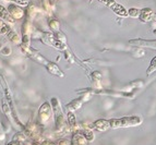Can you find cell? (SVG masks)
Segmentation results:
<instances>
[{
	"label": "cell",
	"instance_id": "cell-1",
	"mask_svg": "<svg viewBox=\"0 0 156 145\" xmlns=\"http://www.w3.org/2000/svg\"><path fill=\"white\" fill-rule=\"evenodd\" d=\"M109 126L112 129H118V128H131L138 127L142 123V119L138 116H127L119 118V119H110Z\"/></svg>",
	"mask_w": 156,
	"mask_h": 145
},
{
	"label": "cell",
	"instance_id": "cell-2",
	"mask_svg": "<svg viewBox=\"0 0 156 145\" xmlns=\"http://www.w3.org/2000/svg\"><path fill=\"white\" fill-rule=\"evenodd\" d=\"M51 109L54 111V117H55V122H56V130L61 132L63 129L67 127V120H66L65 116H63L62 108L59 103V99L57 97H52L51 98Z\"/></svg>",
	"mask_w": 156,
	"mask_h": 145
},
{
	"label": "cell",
	"instance_id": "cell-3",
	"mask_svg": "<svg viewBox=\"0 0 156 145\" xmlns=\"http://www.w3.org/2000/svg\"><path fill=\"white\" fill-rule=\"evenodd\" d=\"M41 41L44 43L45 45H48V46L52 47V48H56L58 50H63L67 49V45L63 44L62 41H60L57 37L54 35V33H50V32H43L42 36H41Z\"/></svg>",
	"mask_w": 156,
	"mask_h": 145
},
{
	"label": "cell",
	"instance_id": "cell-4",
	"mask_svg": "<svg viewBox=\"0 0 156 145\" xmlns=\"http://www.w3.org/2000/svg\"><path fill=\"white\" fill-rule=\"evenodd\" d=\"M20 49L23 52L25 56H27L29 58H31L32 60H34L35 62L39 63V65H46L48 63V60L45 57H43L42 55L39 54V51H37L36 49L32 48L31 45H24V44H20Z\"/></svg>",
	"mask_w": 156,
	"mask_h": 145
},
{
	"label": "cell",
	"instance_id": "cell-5",
	"mask_svg": "<svg viewBox=\"0 0 156 145\" xmlns=\"http://www.w3.org/2000/svg\"><path fill=\"white\" fill-rule=\"evenodd\" d=\"M52 109L49 103H44L38 110V122L41 124H48L52 120Z\"/></svg>",
	"mask_w": 156,
	"mask_h": 145
},
{
	"label": "cell",
	"instance_id": "cell-6",
	"mask_svg": "<svg viewBox=\"0 0 156 145\" xmlns=\"http://www.w3.org/2000/svg\"><path fill=\"white\" fill-rule=\"evenodd\" d=\"M32 33H33V26H32V21L29 19H25L22 24L21 29V44L31 45Z\"/></svg>",
	"mask_w": 156,
	"mask_h": 145
},
{
	"label": "cell",
	"instance_id": "cell-7",
	"mask_svg": "<svg viewBox=\"0 0 156 145\" xmlns=\"http://www.w3.org/2000/svg\"><path fill=\"white\" fill-rule=\"evenodd\" d=\"M98 1L106 5L107 8H109L112 12L118 14L119 16H122V18H127L128 16V10L125 7L119 5L117 1H115V0H98Z\"/></svg>",
	"mask_w": 156,
	"mask_h": 145
},
{
	"label": "cell",
	"instance_id": "cell-8",
	"mask_svg": "<svg viewBox=\"0 0 156 145\" xmlns=\"http://www.w3.org/2000/svg\"><path fill=\"white\" fill-rule=\"evenodd\" d=\"M44 10L41 8H38L35 3L31 2L29 5H27V9H26V16H27V19L31 21L33 20H38V19L43 18L44 16Z\"/></svg>",
	"mask_w": 156,
	"mask_h": 145
},
{
	"label": "cell",
	"instance_id": "cell-9",
	"mask_svg": "<svg viewBox=\"0 0 156 145\" xmlns=\"http://www.w3.org/2000/svg\"><path fill=\"white\" fill-rule=\"evenodd\" d=\"M8 12L10 13V16H12L14 20H20V19H23V16H25V11L22 9V7L16 5V3H10L7 8Z\"/></svg>",
	"mask_w": 156,
	"mask_h": 145
},
{
	"label": "cell",
	"instance_id": "cell-10",
	"mask_svg": "<svg viewBox=\"0 0 156 145\" xmlns=\"http://www.w3.org/2000/svg\"><path fill=\"white\" fill-rule=\"evenodd\" d=\"M129 44L136 47H147V48L156 49V39L155 41H147V39L135 38V39H130Z\"/></svg>",
	"mask_w": 156,
	"mask_h": 145
},
{
	"label": "cell",
	"instance_id": "cell-11",
	"mask_svg": "<svg viewBox=\"0 0 156 145\" xmlns=\"http://www.w3.org/2000/svg\"><path fill=\"white\" fill-rule=\"evenodd\" d=\"M153 16H154V13L151 8H144V9H141L139 19H140L141 22L147 23V22L153 20Z\"/></svg>",
	"mask_w": 156,
	"mask_h": 145
},
{
	"label": "cell",
	"instance_id": "cell-12",
	"mask_svg": "<svg viewBox=\"0 0 156 145\" xmlns=\"http://www.w3.org/2000/svg\"><path fill=\"white\" fill-rule=\"evenodd\" d=\"M92 128H94V129L97 130V131H101V132H105V131H107V130L110 128L109 121L105 119L96 120V121L92 124Z\"/></svg>",
	"mask_w": 156,
	"mask_h": 145
},
{
	"label": "cell",
	"instance_id": "cell-13",
	"mask_svg": "<svg viewBox=\"0 0 156 145\" xmlns=\"http://www.w3.org/2000/svg\"><path fill=\"white\" fill-rule=\"evenodd\" d=\"M46 69L47 71L50 73V74L52 75H57V76H65V74H63L62 72H61V70L59 69V67H58L57 65H56L55 62H51V61H48V63H47L46 65Z\"/></svg>",
	"mask_w": 156,
	"mask_h": 145
},
{
	"label": "cell",
	"instance_id": "cell-14",
	"mask_svg": "<svg viewBox=\"0 0 156 145\" xmlns=\"http://www.w3.org/2000/svg\"><path fill=\"white\" fill-rule=\"evenodd\" d=\"M0 19L3 20L5 22H7L8 24H13L16 22V20L10 16V13L8 12V10L1 5H0Z\"/></svg>",
	"mask_w": 156,
	"mask_h": 145
},
{
	"label": "cell",
	"instance_id": "cell-15",
	"mask_svg": "<svg viewBox=\"0 0 156 145\" xmlns=\"http://www.w3.org/2000/svg\"><path fill=\"white\" fill-rule=\"evenodd\" d=\"M5 35L8 36V39L12 43V44H14V45L21 44V35L16 33L14 30H10Z\"/></svg>",
	"mask_w": 156,
	"mask_h": 145
},
{
	"label": "cell",
	"instance_id": "cell-16",
	"mask_svg": "<svg viewBox=\"0 0 156 145\" xmlns=\"http://www.w3.org/2000/svg\"><path fill=\"white\" fill-rule=\"evenodd\" d=\"M86 142L87 141L84 139L83 135L81 134L80 131H78V132H74V134H73L71 145H86Z\"/></svg>",
	"mask_w": 156,
	"mask_h": 145
},
{
	"label": "cell",
	"instance_id": "cell-17",
	"mask_svg": "<svg viewBox=\"0 0 156 145\" xmlns=\"http://www.w3.org/2000/svg\"><path fill=\"white\" fill-rule=\"evenodd\" d=\"M92 76V83H93L94 90H101V73L98 71H94L91 74Z\"/></svg>",
	"mask_w": 156,
	"mask_h": 145
},
{
	"label": "cell",
	"instance_id": "cell-18",
	"mask_svg": "<svg viewBox=\"0 0 156 145\" xmlns=\"http://www.w3.org/2000/svg\"><path fill=\"white\" fill-rule=\"evenodd\" d=\"M68 123H69L71 129L74 130L76 132H78L79 127H78V123H76V115L73 114L72 111L68 112Z\"/></svg>",
	"mask_w": 156,
	"mask_h": 145
},
{
	"label": "cell",
	"instance_id": "cell-19",
	"mask_svg": "<svg viewBox=\"0 0 156 145\" xmlns=\"http://www.w3.org/2000/svg\"><path fill=\"white\" fill-rule=\"evenodd\" d=\"M48 26L52 31V33H57L60 31V22L56 18L48 19Z\"/></svg>",
	"mask_w": 156,
	"mask_h": 145
},
{
	"label": "cell",
	"instance_id": "cell-20",
	"mask_svg": "<svg viewBox=\"0 0 156 145\" xmlns=\"http://www.w3.org/2000/svg\"><path fill=\"white\" fill-rule=\"evenodd\" d=\"M81 106H82V101H81V99H74V101H72L71 103L68 104L67 108H68V110H69V111L74 112L76 110L80 109Z\"/></svg>",
	"mask_w": 156,
	"mask_h": 145
},
{
	"label": "cell",
	"instance_id": "cell-21",
	"mask_svg": "<svg viewBox=\"0 0 156 145\" xmlns=\"http://www.w3.org/2000/svg\"><path fill=\"white\" fill-rule=\"evenodd\" d=\"M81 134L83 135L84 136V139H85L86 141H89V142H93L94 141V133H93V131L92 130H90V129H84V130H82L81 131Z\"/></svg>",
	"mask_w": 156,
	"mask_h": 145
},
{
	"label": "cell",
	"instance_id": "cell-22",
	"mask_svg": "<svg viewBox=\"0 0 156 145\" xmlns=\"http://www.w3.org/2000/svg\"><path fill=\"white\" fill-rule=\"evenodd\" d=\"M10 30H11L10 25H9L7 22H5L3 20H1V19H0V34L5 35V34L8 33Z\"/></svg>",
	"mask_w": 156,
	"mask_h": 145
},
{
	"label": "cell",
	"instance_id": "cell-23",
	"mask_svg": "<svg viewBox=\"0 0 156 145\" xmlns=\"http://www.w3.org/2000/svg\"><path fill=\"white\" fill-rule=\"evenodd\" d=\"M5 1H8V2H11V3H16V5H20V7H27V5L32 2L31 0H5Z\"/></svg>",
	"mask_w": 156,
	"mask_h": 145
},
{
	"label": "cell",
	"instance_id": "cell-24",
	"mask_svg": "<svg viewBox=\"0 0 156 145\" xmlns=\"http://www.w3.org/2000/svg\"><path fill=\"white\" fill-rule=\"evenodd\" d=\"M155 71H156V56L152 59L151 63H150L147 70H146V74L150 75V74H152V73L155 72Z\"/></svg>",
	"mask_w": 156,
	"mask_h": 145
},
{
	"label": "cell",
	"instance_id": "cell-25",
	"mask_svg": "<svg viewBox=\"0 0 156 145\" xmlns=\"http://www.w3.org/2000/svg\"><path fill=\"white\" fill-rule=\"evenodd\" d=\"M140 11L141 9H136V8H131L128 10V16H133V18H139L140 16Z\"/></svg>",
	"mask_w": 156,
	"mask_h": 145
},
{
	"label": "cell",
	"instance_id": "cell-26",
	"mask_svg": "<svg viewBox=\"0 0 156 145\" xmlns=\"http://www.w3.org/2000/svg\"><path fill=\"white\" fill-rule=\"evenodd\" d=\"M1 52H2L3 55H5V56H8V55L11 54V49L9 48V47H3L2 50H1Z\"/></svg>",
	"mask_w": 156,
	"mask_h": 145
},
{
	"label": "cell",
	"instance_id": "cell-27",
	"mask_svg": "<svg viewBox=\"0 0 156 145\" xmlns=\"http://www.w3.org/2000/svg\"><path fill=\"white\" fill-rule=\"evenodd\" d=\"M57 145H71V144L69 142H68L67 140H60L59 143H58Z\"/></svg>",
	"mask_w": 156,
	"mask_h": 145
},
{
	"label": "cell",
	"instance_id": "cell-28",
	"mask_svg": "<svg viewBox=\"0 0 156 145\" xmlns=\"http://www.w3.org/2000/svg\"><path fill=\"white\" fill-rule=\"evenodd\" d=\"M153 33H154V34H155V35H156V30H154V31H153Z\"/></svg>",
	"mask_w": 156,
	"mask_h": 145
}]
</instances>
